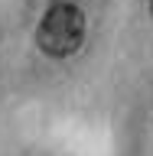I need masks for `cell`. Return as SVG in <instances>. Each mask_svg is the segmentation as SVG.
I'll use <instances>...</instances> for the list:
<instances>
[{
	"label": "cell",
	"mask_w": 153,
	"mask_h": 156,
	"mask_svg": "<svg viewBox=\"0 0 153 156\" xmlns=\"http://www.w3.org/2000/svg\"><path fill=\"white\" fill-rule=\"evenodd\" d=\"M150 13H153V0H150Z\"/></svg>",
	"instance_id": "2"
},
{
	"label": "cell",
	"mask_w": 153,
	"mask_h": 156,
	"mask_svg": "<svg viewBox=\"0 0 153 156\" xmlns=\"http://www.w3.org/2000/svg\"><path fill=\"white\" fill-rule=\"evenodd\" d=\"M85 42V13L75 3H52L39 20L36 46L49 58H68Z\"/></svg>",
	"instance_id": "1"
}]
</instances>
